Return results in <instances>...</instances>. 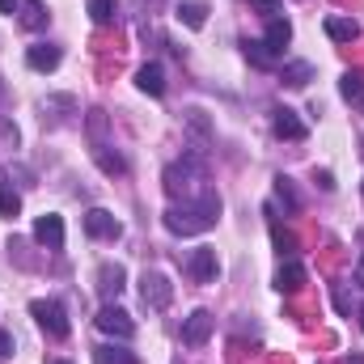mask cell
I'll return each mask as SVG.
<instances>
[{
    "label": "cell",
    "mask_w": 364,
    "mask_h": 364,
    "mask_svg": "<svg viewBox=\"0 0 364 364\" xmlns=\"http://www.w3.org/2000/svg\"><path fill=\"white\" fill-rule=\"evenodd\" d=\"M220 220V195L216 191H203L199 199H182L166 212V229L178 233V237H191V233H203Z\"/></svg>",
    "instance_id": "obj_1"
},
{
    "label": "cell",
    "mask_w": 364,
    "mask_h": 364,
    "mask_svg": "<svg viewBox=\"0 0 364 364\" xmlns=\"http://www.w3.org/2000/svg\"><path fill=\"white\" fill-rule=\"evenodd\" d=\"M30 314H34V322H38L51 339H68L73 322H68V314H64L60 301H30Z\"/></svg>",
    "instance_id": "obj_2"
},
{
    "label": "cell",
    "mask_w": 364,
    "mask_h": 364,
    "mask_svg": "<svg viewBox=\"0 0 364 364\" xmlns=\"http://www.w3.org/2000/svg\"><path fill=\"white\" fill-rule=\"evenodd\" d=\"M97 331L110 335V339H119V343H127V339L136 335V322H132V314H123L114 301H106V305L97 309Z\"/></svg>",
    "instance_id": "obj_3"
},
{
    "label": "cell",
    "mask_w": 364,
    "mask_h": 364,
    "mask_svg": "<svg viewBox=\"0 0 364 364\" xmlns=\"http://www.w3.org/2000/svg\"><path fill=\"white\" fill-rule=\"evenodd\" d=\"M140 301L161 314V309H170V301H174V284L161 272H144V279H140Z\"/></svg>",
    "instance_id": "obj_4"
},
{
    "label": "cell",
    "mask_w": 364,
    "mask_h": 364,
    "mask_svg": "<svg viewBox=\"0 0 364 364\" xmlns=\"http://www.w3.org/2000/svg\"><path fill=\"white\" fill-rule=\"evenodd\" d=\"M85 233L97 237V242H114V237L123 233V225L114 220V212H106V208H90V212H85Z\"/></svg>",
    "instance_id": "obj_5"
},
{
    "label": "cell",
    "mask_w": 364,
    "mask_h": 364,
    "mask_svg": "<svg viewBox=\"0 0 364 364\" xmlns=\"http://www.w3.org/2000/svg\"><path fill=\"white\" fill-rule=\"evenodd\" d=\"M216 272H220V263H216V250H212V246L191 250V259H186V275H191L195 284H212Z\"/></svg>",
    "instance_id": "obj_6"
},
{
    "label": "cell",
    "mask_w": 364,
    "mask_h": 364,
    "mask_svg": "<svg viewBox=\"0 0 364 364\" xmlns=\"http://www.w3.org/2000/svg\"><path fill=\"white\" fill-rule=\"evenodd\" d=\"M34 242L47 246V250H64V216H55V212L38 216L34 220Z\"/></svg>",
    "instance_id": "obj_7"
},
{
    "label": "cell",
    "mask_w": 364,
    "mask_h": 364,
    "mask_svg": "<svg viewBox=\"0 0 364 364\" xmlns=\"http://www.w3.org/2000/svg\"><path fill=\"white\" fill-rule=\"evenodd\" d=\"M212 326H216V318H212L208 309H195V314L182 322V343H186V348H203L208 335H212Z\"/></svg>",
    "instance_id": "obj_8"
},
{
    "label": "cell",
    "mask_w": 364,
    "mask_h": 364,
    "mask_svg": "<svg viewBox=\"0 0 364 364\" xmlns=\"http://www.w3.org/2000/svg\"><path fill=\"white\" fill-rule=\"evenodd\" d=\"M272 132L279 140H305V123L292 106H275L272 110Z\"/></svg>",
    "instance_id": "obj_9"
},
{
    "label": "cell",
    "mask_w": 364,
    "mask_h": 364,
    "mask_svg": "<svg viewBox=\"0 0 364 364\" xmlns=\"http://www.w3.org/2000/svg\"><path fill=\"white\" fill-rule=\"evenodd\" d=\"M60 60H64V51H60L55 43H34V47L26 51V64H30L34 73H55Z\"/></svg>",
    "instance_id": "obj_10"
},
{
    "label": "cell",
    "mask_w": 364,
    "mask_h": 364,
    "mask_svg": "<svg viewBox=\"0 0 364 364\" xmlns=\"http://www.w3.org/2000/svg\"><path fill=\"white\" fill-rule=\"evenodd\" d=\"M123 284H127L123 263H102V267H97V292H102L106 301H114V296L123 292Z\"/></svg>",
    "instance_id": "obj_11"
},
{
    "label": "cell",
    "mask_w": 364,
    "mask_h": 364,
    "mask_svg": "<svg viewBox=\"0 0 364 364\" xmlns=\"http://www.w3.org/2000/svg\"><path fill=\"white\" fill-rule=\"evenodd\" d=\"M288 43H292V26H288L284 17H267V34H263V47H267L275 60H279Z\"/></svg>",
    "instance_id": "obj_12"
},
{
    "label": "cell",
    "mask_w": 364,
    "mask_h": 364,
    "mask_svg": "<svg viewBox=\"0 0 364 364\" xmlns=\"http://www.w3.org/2000/svg\"><path fill=\"white\" fill-rule=\"evenodd\" d=\"M136 85L149 93V97H161V93H166V68H161V64H144V68L136 73Z\"/></svg>",
    "instance_id": "obj_13"
},
{
    "label": "cell",
    "mask_w": 364,
    "mask_h": 364,
    "mask_svg": "<svg viewBox=\"0 0 364 364\" xmlns=\"http://www.w3.org/2000/svg\"><path fill=\"white\" fill-rule=\"evenodd\" d=\"M93 161H97V170H102V174H110V178L127 174V161H123L119 153H110V144H93Z\"/></svg>",
    "instance_id": "obj_14"
},
{
    "label": "cell",
    "mask_w": 364,
    "mask_h": 364,
    "mask_svg": "<svg viewBox=\"0 0 364 364\" xmlns=\"http://www.w3.org/2000/svg\"><path fill=\"white\" fill-rule=\"evenodd\" d=\"M178 21L186 26V30H203V26H208V4H203V0H182Z\"/></svg>",
    "instance_id": "obj_15"
},
{
    "label": "cell",
    "mask_w": 364,
    "mask_h": 364,
    "mask_svg": "<svg viewBox=\"0 0 364 364\" xmlns=\"http://www.w3.org/2000/svg\"><path fill=\"white\" fill-rule=\"evenodd\" d=\"M326 34L335 43H356L360 38V21H352V17H326Z\"/></svg>",
    "instance_id": "obj_16"
},
{
    "label": "cell",
    "mask_w": 364,
    "mask_h": 364,
    "mask_svg": "<svg viewBox=\"0 0 364 364\" xmlns=\"http://www.w3.org/2000/svg\"><path fill=\"white\" fill-rule=\"evenodd\" d=\"M305 279H309V275H305L301 263H284L279 275H275V288H279V292H296V288H305Z\"/></svg>",
    "instance_id": "obj_17"
},
{
    "label": "cell",
    "mask_w": 364,
    "mask_h": 364,
    "mask_svg": "<svg viewBox=\"0 0 364 364\" xmlns=\"http://www.w3.org/2000/svg\"><path fill=\"white\" fill-rule=\"evenodd\" d=\"M47 21H51V13H47L43 0H21V26L26 30H43Z\"/></svg>",
    "instance_id": "obj_18"
},
{
    "label": "cell",
    "mask_w": 364,
    "mask_h": 364,
    "mask_svg": "<svg viewBox=\"0 0 364 364\" xmlns=\"http://www.w3.org/2000/svg\"><path fill=\"white\" fill-rule=\"evenodd\" d=\"M93 364H140V356H136V352H127V348L106 343V348H93Z\"/></svg>",
    "instance_id": "obj_19"
},
{
    "label": "cell",
    "mask_w": 364,
    "mask_h": 364,
    "mask_svg": "<svg viewBox=\"0 0 364 364\" xmlns=\"http://www.w3.org/2000/svg\"><path fill=\"white\" fill-rule=\"evenodd\" d=\"M279 81L292 85V90H305V85L314 81V64H288V68L279 73Z\"/></svg>",
    "instance_id": "obj_20"
},
{
    "label": "cell",
    "mask_w": 364,
    "mask_h": 364,
    "mask_svg": "<svg viewBox=\"0 0 364 364\" xmlns=\"http://www.w3.org/2000/svg\"><path fill=\"white\" fill-rule=\"evenodd\" d=\"M339 93H343L348 102H360V106H364V73H343Z\"/></svg>",
    "instance_id": "obj_21"
},
{
    "label": "cell",
    "mask_w": 364,
    "mask_h": 364,
    "mask_svg": "<svg viewBox=\"0 0 364 364\" xmlns=\"http://www.w3.org/2000/svg\"><path fill=\"white\" fill-rule=\"evenodd\" d=\"M275 199L284 203V212H301V199H296V191H292V178H275Z\"/></svg>",
    "instance_id": "obj_22"
},
{
    "label": "cell",
    "mask_w": 364,
    "mask_h": 364,
    "mask_svg": "<svg viewBox=\"0 0 364 364\" xmlns=\"http://www.w3.org/2000/svg\"><path fill=\"white\" fill-rule=\"evenodd\" d=\"M17 212H21V195H17L13 186H4V182H0V216H4V220H13Z\"/></svg>",
    "instance_id": "obj_23"
},
{
    "label": "cell",
    "mask_w": 364,
    "mask_h": 364,
    "mask_svg": "<svg viewBox=\"0 0 364 364\" xmlns=\"http://www.w3.org/2000/svg\"><path fill=\"white\" fill-rule=\"evenodd\" d=\"M85 127H90V144H106V110H90Z\"/></svg>",
    "instance_id": "obj_24"
},
{
    "label": "cell",
    "mask_w": 364,
    "mask_h": 364,
    "mask_svg": "<svg viewBox=\"0 0 364 364\" xmlns=\"http://www.w3.org/2000/svg\"><path fill=\"white\" fill-rule=\"evenodd\" d=\"M186 127H191L199 140H212V123H208V114H203V110H186Z\"/></svg>",
    "instance_id": "obj_25"
},
{
    "label": "cell",
    "mask_w": 364,
    "mask_h": 364,
    "mask_svg": "<svg viewBox=\"0 0 364 364\" xmlns=\"http://www.w3.org/2000/svg\"><path fill=\"white\" fill-rule=\"evenodd\" d=\"M90 17L97 26H110L114 21V0H90Z\"/></svg>",
    "instance_id": "obj_26"
},
{
    "label": "cell",
    "mask_w": 364,
    "mask_h": 364,
    "mask_svg": "<svg viewBox=\"0 0 364 364\" xmlns=\"http://www.w3.org/2000/svg\"><path fill=\"white\" fill-rule=\"evenodd\" d=\"M246 55H250V64H259V68H272L275 64V55L263 47V38H259V43H246Z\"/></svg>",
    "instance_id": "obj_27"
},
{
    "label": "cell",
    "mask_w": 364,
    "mask_h": 364,
    "mask_svg": "<svg viewBox=\"0 0 364 364\" xmlns=\"http://www.w3.org/2000/svg\"><path fill=\"white\" fill-rule=\"evenodd\" d=\"M272 237H275V246H279V255H292V250H296V237H292V233H284L279 225L272 229Z\"/></svg>",
    "instance_id": "obj_28"
},
{
    "label": "cell",
    "mask_w": 364,
    "mask_h": 364,
    "mask_svg": "<svg viewBox=\"0 0 364 364\" xmlns=\"http://www.w3.org/2000/svg\"><path fill=\"white\" fill-rule=\"evenodd\" d=\"M13 356V339H9V331H0V364Z\"/></svg>",
    "instance_id": "obj_29"
},
{
    "label": "cell",
    "mask_w": 364,
    "mask_h": 364,
    "mask_svg": "<svg viewBox=\"0 0 364 364\" xmlns=\"http://www.w3.org/2000/svg\"><path fill=\"white\" fill-rule=\"evenodd\" d=\"M259 13H267V17H275V9H279V0H250Z\"/></svg>",
    "instance_id": "obj_30"
},
{
    "label": "cell",
    "mask_w": 364,
    "mask_h": 364,
    "mask_svg": "<svg viewBox=\"0 0 364 364\" xmlns=\"http://www.w3.org/2000/svg\"><path fill=\"white\" fill-rule=\"evenodd\" d=\"M314 182H318L322 191H335V178H331V170H318V174H314Z\"/></svg>",
    "instance_id": "obj_31"
},
{
    "label": "cell",
    "mask_w": 364,
    "mask_h": 364,
    "mask_svg": "<svg viewBox=\"0 0 364 364\" xmlns=\"http://www.w3.org/2000/svg\"><path fill=\"white\" fill-rule=\"evenodd\" d=\"M17 9H21V0H0V13H9V17H13Z\"/></svg>",
    "instance_id": "obj_32"
},
{
    "label": "cell",
    "mask_w": 364,
    "mask_h": 364,
    "mask_svg": "<svg viewBox=\"0 0 364 364\" xmlns=\"http://www.w3.org/2000/svg\"><path fill=\"white\" fill-rule=\"evenodd\" d=\"M343 364H364V356H356V352H352V356H343Z\"/></svg>",
    "instance_id": "obj_33"
},
{
    "label": "cell",
    "mask_w": 364,
    "mask_h": 364,
    "mask_svg": "<svg viewBox=\"0 0 364 364\" xmlns=\"http://www.w3.org/2000/svg\"><path fill=\"white\" fill-rule=\"evenodd\" d=\"M356 284H360V288H364V263H360V267H356Z\"/></svg>",
    "instance_id": "obj_34"
},
{
    "label": "cell",
    "mask_w": 364,
    "mask_h": 364,
    "mask_svg": "<svg viewBox=\"0 0 364 364\" xmlns=\"http://www.w3.org/2000/svg\"><path fill=\"white\" fill-rule=\"evenodd\" d=\"M140 4H149V9H157V4H161V0H140Z\"/></svg>",
    "instance_id": "obj_35"
},
{
    "label": "cell",
    "mask_w": 364,
    "mask_h": 364,
    "mask_svg": "<svg viewBox=\"0 0 364 364\" xmlns=\"http://www.w3.org/2000/svg\"><path fill=\"white\" fill-rule=\"evenodd\" d=\"M360 326H364V305H360Z\"/></svg>",
    "instance_id": "obj_36"
},
{
    "label": "cell",
    "mask_w": 364,
    "mask_h": 364,
    "mask_svg": "<svg viewBox=\"0 0 364 364\" xmlns=\"http://www.w3.org/2000/svg\"><path fill=\"white\" fill-rule=\"evenodd\" d=\"M51 364H68V360H51Z\"/></svg>",
    "instance_id": "obj_37"
},
{
    "label": "cell",
    "mask_w": 364,
    "mask_h": 364,
    "mask_svg": "<svg viewBox=\"0 0 364 364\" xmlns=\"http://www.w3.org/2000/svg\"><path fill=\"white\" fill-rule=\"evenodd\" d=\"M360 191H364V182H360Z\"/></svg>",
    "instance_id": "obj_38"
}]
</instances>
